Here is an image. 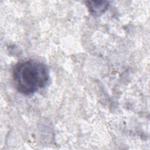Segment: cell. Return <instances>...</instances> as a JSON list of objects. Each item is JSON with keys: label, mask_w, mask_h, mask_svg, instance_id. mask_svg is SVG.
<instances>
[{"label": "cell", "mask_w": 150, "mask_h": 150, "mask_svg": "<svg viewBox=\"0 0 150 150\" xmlns=\"http://www.w3.org/2000/svg\"><path fill=\"white\" fill-rule=\"evenodd\" d=\"M87 6L90 12L94 16H100L104 13L109 7V2L106 1H87Z\"/></svg>", "instance_id": "7a4b0ae2"}, {"label": "cell", "mask_w": 150, "mask_h": 150, "mask_svg": "<svg viewBox=\"0 0 150 150\" xmlns=\"http://www.w3.org/2000/svg\"><path fill=\"white\" fill-rule=\"evenodd\" d=\"M12 79L19 93L29 96L47 86L49 72L44 63L35 60H28L15 65Z\"/></svg>", "instance_id": "6da1fadb"}]
</instances>
